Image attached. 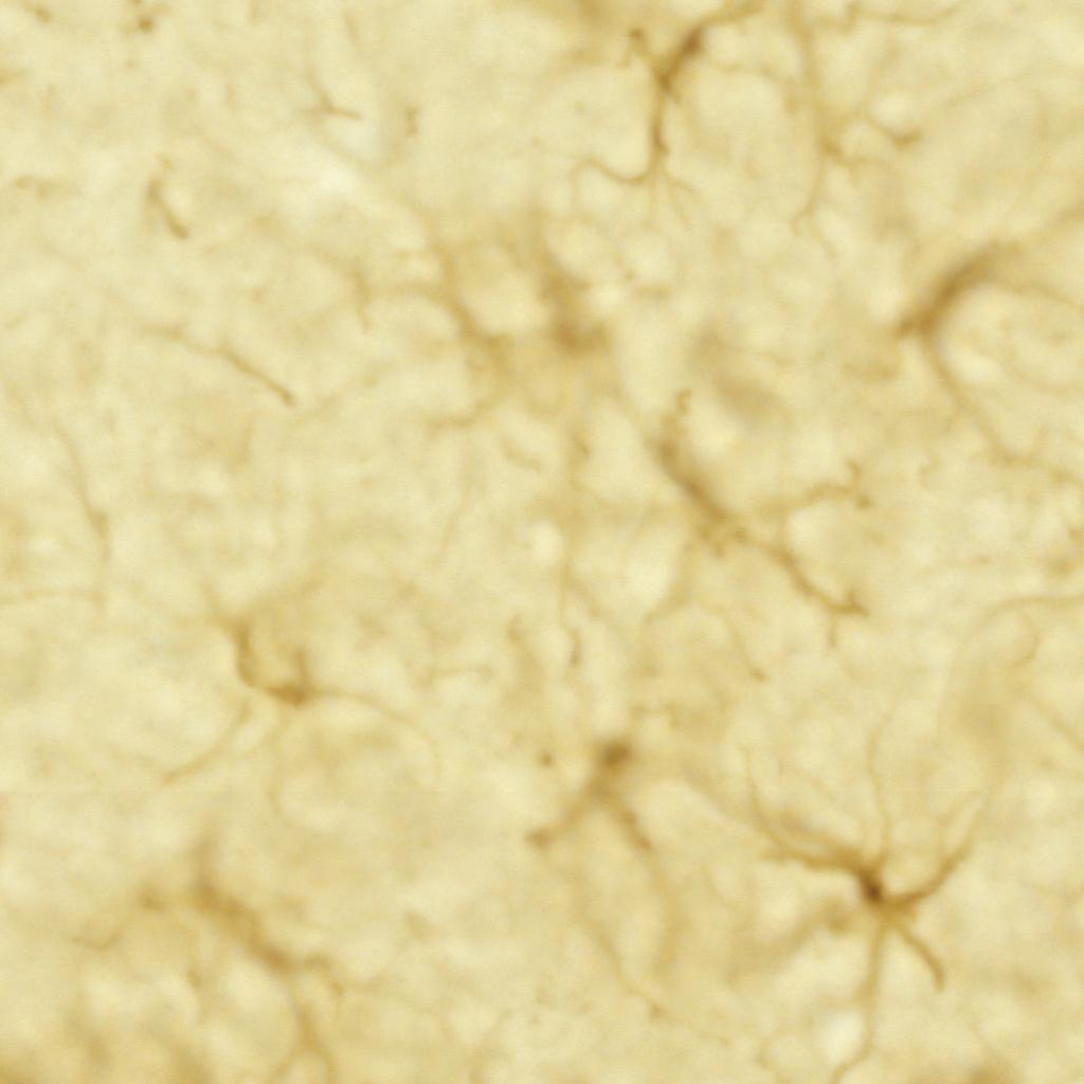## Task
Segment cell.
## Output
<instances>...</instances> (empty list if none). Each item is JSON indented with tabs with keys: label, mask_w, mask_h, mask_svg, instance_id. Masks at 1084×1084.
I'll use <instances>...</instances> for the list:
<instances>
[{
	"label": "cell",
	"mask_w": 1084,
	"mask_h": 1084,
	"mask_svg": "<svg viewBox=\"0 0 1084 1084\" xmlns=\"http://www.w3.org/2000/svg\"><path fill=\"white\" fill-rule=\"evenodd\" d=\"M738 120L765 123L780 112L781 99L772 85L761 78H732Z\"/></svg>",
	"instance_id": "cell-1"
},
{
	"label": "cell",
	"mask_w": 1084,
	"mask_h": 1084,
	"mask_svg": "<svg viewBox=\"0 0 1084 1084\" xmlns=\"http://www.w3.org/2000/svg\"><path fill=\"white\" fill-rule=\"evenodd\" d=\"M700 111L711 123L730 126L738 121L732 78L719 74L704 77L698 88Z\"/></svg>",
	"instance_id": "cell-2"
},
{
	"label": "cell",
	"mask_w": 1084,
	"mask_h": 1084,
	"mask_svg": "<svg viewBox=\"0 0 1084 1084\" xmlns=\"http://www.w3.org/2000/svg\"><path fill=\"white\" fill-rule=\"evenodd\" d=\"M755 46L773 69L787 76L797 74L800 66L799 54L786 36L778 33L767 34L755 41Z\"/></svg>",
	"instance_id": "cell-3"
},
{
	"label": "cell",
	"mask_w": 1084,
	"mask_h": 1084,
	"mask_svg": "<svg viewBox=\"0 0 1084 1084\" xmlns=\"http://www.w3.org/2000/svg\"><path fill=\"white\" fill-rule=\"evenodd\" d=\"M707 48L713 59L727 65L742 60L748 51L742 34L729 25L717 26L708 32Z\"/></svg>",
	"instance_id": "cell-4"
},
{
	"label": "cell",
	"mask_w": 1084,
	"mask_h": 1084,
	"mask_svg": "<svg viewBox=\"0 0 1084 1084\" xmlns=\"http://www.w3.org/2000/svg\"><path fill=\"white\" fill-rule=\"evenodd\" d=\"M672 6L680 15L698 17L717 11L722 3L716 0H680L672 3Z\"/></svg>",
	"instance_id": "cell-5"
},
{
	"label": "cell",
	"mask_w": 1084,
	"mask_h": 1084,
	"mask_svg": "<svg viewBox=\"0 0 1084 1084\" xmlns=\"http://www.w3.org/2000/svg\"><path fill=\"white\" fill-rule=\"evenodd\" d=\"M618 299L619 294L614 291V288L601 289L599 293L595 294V301L599 302L604 309H610Z\"/></svg>",
	"instance_id": "cell-6"
}]
</instances>
